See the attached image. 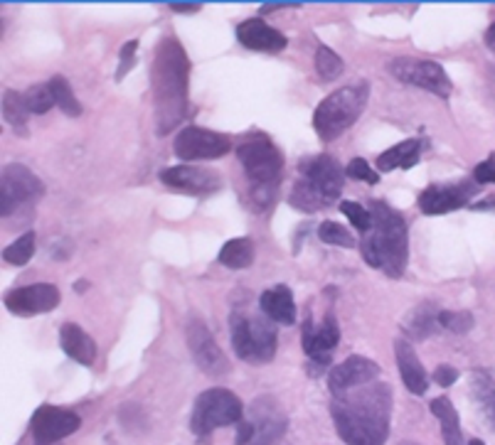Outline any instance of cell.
<instances>
[{"instance_id":"6da1fadb","label":"cell","mask_w":495,"mask_h":445,"mask_svg":"<svg viewBox=\"0 0 495 445\" xmlns=\"http://www.w3.org/2000/svg\"><path fill=\"white\" fill-rule=\"evenodd\" d=\"M331 413L338 436L348 445H384L390 436L392 389L390 384H368L333 396Z\"/></svg>"},{"instance_id":"7a4b0ae2","label":"cell","mask_w":495,"mask_h":445,"mask_svg":"<svg viewBox=\"0 0 495 445\" xmlns=\"http://www.w3.org/2000/svg\"><path fill=\"white\" fill-rule=\"evenodd\" d=\"M190 60L175 37H165L155 50L153 102L158 136L171 133L188 113Z\"/></svg>"},{"instance_id":"3957f363","label":"cell","mask_w":495,"mask_h":445,"mask_svg":"<svg viewBox=\"0 0 495 445\" xmlns=\"http://www.w3.org/2000/svg\"><path fill=\"white\" fill-rule=\"evenodd\" d=\"M372 229L362 237V258L390 278H401L410 258V239L404 217L387 202H372Z\"/></svg>"},{"instance_id":"277c9868","label":"cell","mask_w":495,"mask_h":445,"mask_svg":"<svg viewBox=\"0 0 495 445\" xmlns=\"http://www.w3.org/2000/svg\"><path fill=\"white\" fill-rule=\"evenodd\" d=\"M242 168L247 172L249 192L247 202L254 212H264L273 205V199L279 195L283 172V155L279 148L273 146L272 138L264 133H254L242 140L237 148Z\"/></svg>"},{"instance_id":"5b68a950","label":"cell","mask_w":495,"mask_h":445,"mask_svg":"<svg viewBox=\"0 0 495 445\" xmlns=\"http://www.w3.org/2000/svg\"><path fill=\"white\" fill-rule=\"evenodd\" d=\"M301 178L291 189V207L306 215L331 207L342 192V168L331 155H311L299 163Z\"/></svg>"},{"instance_id":"8992f818","label":"cell","mask_w":495,"mask_h":445,"mask_svg":"<svg viewBox=\"0 0 495 445\" xmlns=\"http://www.w3.org/2000/svg\"><path fill=\"white\" fill-rule=\"evenodd\" d=\"M232 347L240 360L249 364H269L279 347V334L273 320L264 313L252 310H234L230 317Z\"/></svg>"},{"instance_id":"52a82bcc","label":"cell","mask_w":495,"mask_h":445,"mask_svg":"<svg viewBox=\"0 0 495 445\" xmlns=\"http://www.w3.org/2000/svg\"><path fill=\"white\" fill-rule=\"evenodd\" d=\"M368 84L345 86L318 103L313 113V129L323 140H335L351 129L352 123L360 119L368 103Z\"/></svg>"},{"instance_id":"ba28073f","label":"cell","mask_w":495,"mask_h":445,"mask_svg":"<svg viewBox=\"0 0 495 445\" xmlns=\"http://www.w3.org/2000/svg\"><path fill=\"white\" fill-rule=\"evenodd\" d=\"M242 416H244L242 401L232 392H227V389H207V392L197 396L195 406H193L190 429L197 438H205L220 426L242 423Z\"/></svg>"},{"instance_id":"9c48e42d","label":"cell","mask_w":495,"mask_h":445,"mask_svg":"<svg viewBox=\"0 0 495 445\" xmlns=\"http://www.w3.org/2000/svg\"><path fill=\"white\" fill-rule=\"evenodd\" d=\"M45 195L43 180L30 168L20 163H10L3 168L0 182V215L13 217L25 207H33Z\"/></svg>"},{"instance_id":"30bf717a","label":"cell","mask_w":495,"mask_h":445,"mask_svg":"<svg viewBox=\"0 0 495 445\" xmlns=\"http://www.w3.org/2000/svg\"><path fill=\"white\" fill-rule=\"evenodd\" d=\"M390 72L394 77L404 82V84L419 86V89H427L431 94L446 96L451 94V79L444 72L441 64L429 60H411V57H400V60L390 62Z\"/></svg>"},{"instance_id":"8fae6325","label":"cell","mask_w":495,"mask_h":445,"mask_svg":"<svg viewBox=\"0 0 495 445\" xmlns=\"http://www.w3.org/2000/svg\"><path fill=\"white\" fill-rule=\"evenodd\" d=\"M230 148V138L200 126L183 129L173 143V150L180 160H214V158H223Z\"/></svg>"},{"instance_id":"7c38bea8","label":"cell","mask_w":495,"mask_h":445,"mask_svg":"<svg viewBox=\"0 0 495 445\" xmlns=\"http://www.w3.org/2000/svg\"><path fill=\"white\" fill-rule=\"evenodd\" d=\"M185 337H188V347L193 352V360L207 377H223L224 372H230V362L220 350V344L214 343L213 333L207 325L197 317H190L188 327H185Z\"/></svg>"},{"instance_id":"4fadbf2b","label":"cell","mask_w":495,"mask_h":445,"mask_svg":"<svg viewBox=\"0 0 495 445\" xmlns=\"http://www.w3.org/2000/svg\"><path fill=\"white\" fill-rule=\"evenodd\" d=\"M79 426H82V419L77 413L60 409V406H40L33 413V421H30V430H33L37 445L57 443L62 438L77 433Z\"/></svg>"},{"instance_id":"5bb4252c","label":"cell","mask_w":495,"mask_h":445,"mask_svg":"<svg viewBox=\"0 0 495 445\" xmlns=\"http://www.w3.org/2000/svg\"><path fill=\"white\" fill-rule=\"evenodd\" d=\"M479 185L476 182H456V185H431L419 195V209L424 215H446L453 209H461L476 198Z\"/></svg>"},{"instance_id":"9a60e30c","label":"cell","mask_w":495,"mask_h":445,"mask_svg":"<svg viewBox=\"0 0 495 445\" xmlns=\"http://www.w3.org/2000/svg\"><path fill=\"white\" fill-rule=\"evenodd\" d=\"M249 421L254 423V440L249 445H279L286 433V413L272 396H262L252 403Z\"/></svg>"},{"instance_id":"2e32d148","label":"cell","mask_w":495,"mask_h":445,"mask_svg":"<svg viewBox=\"0 0 495 445\" xmlns=\"http://www.w3.org/2000/svg\"><path fill=\"white\" fill-rule=\"evenodd\" d=\"M3 303L15 315H37V313H50L60 305V291L52 283H35V285L5 293Z\"/></svg>"},{"instance_id":"e0dca14e","label":"cell","mask_w":495,"mask_h":445,"mask_svg":"<svg viewBox=\"0 0 495 445\" xmlns=\"http://www.w3.org/2000/svg\"><path fill=\"white\" fill-rule=\"evenodd\" d=\"M380 377V364L362 354H351L348 360L338 364V367L328 374V386L333 396H342L352 392V389H360V386L372 384L375 379Z\"/></svg>"},{"instance_id":"ac0fdd59","label":"cell","mask_w":495,"mask_h":445,"mask_svg":"<svg viewBox=\"0 0 495 445\" xmlns=\"http://www.w3.org/2000/svg\"><path fill=\"white\" fill-rule=\"evenodd\" d=\"M161 182L173 189H180V192H188V195H213V192L223 188L220 172L195 168V165L165 168L161 172Z\"/></svg>"},{"instance_id":"d6986e66","label":"cell","mask_w":495,"mask_h":445,"mask_svg":"<svg viewBox=\"0 0 495 445\" xmlns=\"http://www.w3.org/2000/svg\"><path fill=\"white\" fill-rule=\"evenodd\" d=\"M341 340V330L335 323L333 315H328L321 325H313L311 320H306L303 325V352L318 364H328L331 362V352L335 350V344Z\"/></svg>"},{"instance_id":"ffe728a7","label":"cell","mask_w":495,"mask_h":445,"mask_svg":"<svg viewBox=\"0 0 495 445\" xmlns=\"http://www.w3.org/2000/svg\"><path fill=\"white\" fill-rule=\"evenodd\" d=\"M237 40L247 50L254 52H282L289 43L276 27L266 25L264 20H259V17H249L237 27Z\"/></svg>"},{"instance_id":"44dd1931","label":"cell","mask_w":495,"mask_h":445,"mask_svg":"<svg viewBox=\"0 0 495 445\" xmlns=\"http://www.w3.org/2000/svg\"><path fill=\"white\" fill-rule=\"evenodd\" d=\"M394 354H397V367H400L404 386H407L414 396L427 394L429 377L427 372H424V367H421V362H419L414 347H411L404 337H400V340L394 343Z\"/></svg>"},{"instance_id":"7402d4cb","label":"cell","mask_w":495,"mask_h":445,"mask_svg":"<svg viewBox=\"0 0 495 445\" xmlns=\"http://www.w3.org/2000/svg\"><path fill=\"white\" fill-rule=\"evenodd\" d=\"M259 308L276 325H293L296 323V303H293V293H291L289 285H273V288L262 293Z\"/></svg>"},{"instance_id":"603a6c76","label":"cell","mask_w":495,"mask_h":445,"mask_svg":"<svg viewBox=\"0 0 495 445\" xmlns=\"http://www.w3.org/2000/svg\"><path fill=\"white\" fill-rule=\"evenodd\" d=\"M60 344H62V350H64V354H67V357H72L74 362H79V364H84V367L94 364V360H96L94 340H92V337H89V334H86L82 327L74 325V323L62 325Z\"/></svg>"},{"instance_id":"cb8c5ba5","label":"cell","mask_w":495,"mask_h":445,"mask_svg":"<svg viewBox=\"0 0 495 445\" xmlns=\"http://www.w3.org/2000/svg\"><path fill=\"white\" fill-rule=\"evenodd\" d=\"M470 394L473 401L488 421V426L495 430V372L490 369H473L470 374Z\"/></svg>"},{"instance_id":"d4e9b609","label":"cell","mask_w":495,"mask_h":445,"mask_svg":"<svg viewBox=\"0 0 495 445\" xmlns=\"http://www.w3.org/2000/svg\"><path fill=\"white\" fill-rule=\"evenodd\" d=\"M419 153H421V138H410V140H401L390 150H384L377 158V170L390 172L397 168H411L419 163Z\"/></svg>"},{"instance_id":"484cf974","label":"cell","mask_w":495,"mask_h":445,"mask_svg":"<svg viewBox=\"0 0 495 445\" xmlns=\"http://www.w3.org/2000/svg\"><path fill=\"white\" fill-rule=\"evenodd\" d=\"M439 313L441 310L436 308V303L427 300L417 308L411 310L407 323H404V333L414 337V340H427L429 334H434L439 330Z\"/></svg>"},{"instance_id":"4316f807","label":"cell","mask_w":495,"mask_h":445,"mask_svg":"<svg viewBox=\"0 0 495 445\" xmlns=\"http://www.w3.org/2000/svg\"><path fill=\"white\" fill-rule=\"evenodd\" d=\"M429 406H431V413L441 423L446 445H461V423H459V413L453 409V403L446 396H439Z\"/></svg>"},{"instance_id":"83f0119b","label":"cell","mask_w":495,"mask_h":445,"mask_svg":"<svg viewBox=\"0 0 495 445\" xmlns=\"http://www.w3.org/2000/svg\"><path fill=\"white\" fill-rule=\"evenodd\" d=\"M254 261V244L247 239V237H240V239L227 241L223 248H220V264L227 266V268H247Z\"/></svg>"},{"instance_id":"f1b7e54d","label":"cell","mask_w":495,"mask_h":445,"mask_svg":"<svg viewBox=\"0 0 495 445\" xmlns=\"http://www.w3.org/2000/svg\"><path fill=\"white\" fill-rule=\"evenodd\" d=\"M27 106H25V96L17 94L15 89H5L3 92V119L8 121L10 126L25 136V126H27Z\"/></svg>"},{"instance_id":"f546056e","label":"cell","mask_w":495,"mask_h":445,"mask_svg":"<svg viewBox=\"0 0 495 445\" xmlns=\"http://www.w3.org/2000/svg\"><path fill=\"white\" fill-rule=\"evenodd\" d=\"M50 86H52V94H54V102H57V106L62 109V113H67V116H72V119H77V116H82V103L77 102V96H74V92H72V84H69L67 79L62 77V74H57V77L50 79Z\"/></svg>"},{"instance_id":"4dcf8cb0","label":"cell","mask_w":495,"mask_h":445,"mask_svg":"<svg viewBox=\"0 0 495 445\" xmlns=\"http://www.w3.org/2000/svg\"><path fill=\"white\" fill-rule=\"evenodd\" d=\"M35 254V234L25 231L23 237H17L10 247L3 248V261L10 266H25Z\"/></svg>"},{"instance_id":"1f68e13d","label":"cell","mask_w":495,"mask_h":445,"mask_svg":"<svg viewBox=\"0 0 495 445\" xmlns=\"http://www.w3.org/2000/svg\"><path fill=\"white\" fill-rule=\"evenodd\" d=\"M316 72L323 82H333V79H338L342 74V60L331 47H318Z\"/></svg>"},{"instance_id":"d6a6232c","label":"cell","mask_w":495,"mask_h":445,"mask_svg":"<svg viewBox=\"0 0 495 445\" xmlns=\"http://www.w3.org/2000/svg\"><path fill=\"white\" fill-rule=\"evenodd\" d=\"M25 106L30 113H47L54 106V94H52L50 84H35L27 89L25 94Z\"/></svg>"},{"instance_id":"836d02e7","label":"cell","mask_w":495,"mask_h":445,"mask_svg":"<svg viewBox=\"0 0 495 445\" xmlns=\"http://www.w3.org/2000/svg\"><path fill=\"white\" fill-rule=\"evenodd\" d=\"M318 239L323 241V244H331V247H345L352 248L355 247V239H352V234L342 224L335 222H323L318 227Z\"/></svg>"},{"instance_id":"e575fe53","label":"cell","mask_w":495,"mask_h":445,"mask_svg":"<svg viewBox=\"0 0 495 445\" xmlns=\"http://www.w3.org/2000/svg\"><path fill=\"white\" fill-rule=\"evenodd\" d=\"M439 327L449 330L453 334H466L473 330V315L470 313H451V310H441L439 313Z\"/></svg>"},{"instance_id":"d590c367","label":"cell","mask_w":495,"mask_h":445,"mask_svg":"<svg viewBox=\"0 0 495 445\" xmlns=\"http://www.w3.org/2000/svg\"><path fill=\"white\" fill-rule=\"evenodd\" d=\"M341 212L348 217L352 227L358 231H362V234H368V231L372 229V212H370V207H362L358 205V202H341Z\"/></svg>"},{"instance_id":"8d00e7d4","label":"cell","mask_w":495,"mask_h":445,"mask_svg":"<svg viewBox=\"0 0 495 445\" xmlns=\"http://www.w3.org/2000/svg\"><path fill=\"white\" fill-rule=\"evenodd\" d=\"M345 172H348V178H352V180H362L368 182V185H377V182H380L377 172L372 170L362 158H352L351 163H348V168H345Z\"/></svg>"},{"instance_id":"74e56055","label":"cell","mask_w":495,"mask_h":445,"mask_svg":"<svg viewBox=\"0 0 495 445\" xmlns=\"http://www.w3.org/2000/svg\"><path fill=\"white\" fill-rule=\"evenodd\" d=\"M136 50H138V40H131L121 47V57H119V69H116V79H124L134 69L136 64Z\"/></svg>"},{"instance_id":"f35d334b","label":"cell","mask_w":495,"mask_h":445,"mask_svg":"<svg viewBox=\"0 0 495 445\" xmlns=\"http://www.w3.org/2000/svg\"><path fill=\"white\" fill-rule=\"evenodd\" d=\"M473 182L476 185H488L493 182L495 185V155H488L486 163H480L476 170H473Z\"/></svg>"},{"instance_id":"ab89813d","label":"cell","mask_w":495,"mask_h":445,"mask_svg":"<svg viewBox=\"0 0 495 445\" xmlns=\"http://www.w3.org/2000/svg\"><path fill=\"white\" fill-rule=\"evenodd\" d=\"M456 379H459V372L451 367V364H441V367H436L434 372V382L439 386H451L456 384Z\"/></svg>"},{"instance_id":"60d3db41","label":"cell","mask_w":495,"mask_h":445,"mask_svg":"<svg viewBox=\"0 0 495 445\" xmlns=\"http://www.w3.org/2000/svg\"><path fill=\"white\" fill-rule=\"evenodd\" d=\"M254 440V423L252 421H242L240 429H237V438H234V445H249Z\"/></svg>"},{"instance_id":"b9f144b4","label":"cell","mask_w":495,"mask_h":445,"mask_svg":"<svg viewBox=\"0 0 495 445\" xmlns=\"http://www.w3.org/2000/svg\"><path fill=\"white\" fill-rule=\"evenodd\" d=\"M171 10H175L180 15H190V13H197L200 5H171Z\"/></svg>"},{"instance_id":"7bdbcfd3","label":"cell","mask_w":495,"mask_h":445,"mask_svg":"<svg viewBox=\"0 0 495 445\" xmlns=\"http://www.w3.org/2000/svg\"><path fill=\"white\" fill-rule=\"evenodd\" d=\"M486 47L495 54V23L490 27H488V33H486Z\"/></svg>"},{"instance_id":"ee69618b","label":"cell","mask_w":495,"mask_h":445,"mask_svg":"<svg viewBox=\"0 0 495 445\" xmlns=\"http://www.w3.org/2000/svg\"><path fill=\"white\" fill-rule=\"evenodd\" d=\"M473 209H495V198H488L486 202H476V205H470Z\"/></svg>"},{"instance_id":"f6af8a7d","label":"cell","mask_w":495,"mask_h":445,"mask_svg":"<svg viewBox=\"0 0 495 445\" xmlns=\"http://www.w3.org/2000/svg\"><path fill=\"white\" fill-rule=\"evenodd\" d=\"M469 445H486V443H483V440H470Z\"/></svg>"},{"instance_id":"bcb514c9","label":"cell","mask_w":495,"mask_h":445,"mask_svg":"<svg viewBox=\"0 0 495 445\" xmlns=\"http://www.w3.org/2000/svg\"><path fill=\"white\" fill-rule=\"evenodd\" d=\"M400 445H419V443H411V440H404V443H400Z\"/></svg>"}]
</instances>
